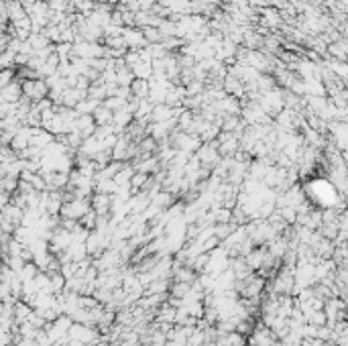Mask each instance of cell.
I'll return each mask as SVG.
<instances>
[{
    "instance_id": "cell-1",
    "label": "cell",
    "mask_w": 348,
    "mask_h": 346,
    "mask_svg": "<svg viewBox=\"0 0 348 346\" xmlns=\"http://www.w3.org/2000/svg\"><path fill=\"white\" fill-rule=\"evenodd\" d=\"M120 35H122V39H125L129 51H139V49H143V47L147 45V41H145V37H143V31L137 29V27H125Z\"/></svg>"
},
{
    "instance_id": "cell-2",
    "label": "cell",
    "mask_w": 348,
    "mask_h": 346,
    "mask_svg": "<svg viewBox=\"0 0 348 346\" xmlns=\"http://www.w3.org/2000/svg\"><path fill=\"white\" fill-rule=\"evenodd\" d=\"M20 98H22V88H20V82L14 78L6 88H2V92H0V102L16 104Z\"/></svg>"
},
{
    "instance_id": "cell-3",
    "label": "cell",
    "mask_w": 348,
    "mask_h": 346,
    "mask_svg": "<svg viewBox=\"0 0 348 346\" xmlns=\"http://www.w3.org/2000/svg\"><path fill=\"white\" fill-rule=\"evenodd\" d=\"M222 90L226 92V96H234L238 100L244 96V84L230 73H226V78L222 80Z\"/></svg>"
},
{
    "instance_id": "cell-4",
    "label": "cell",
    "mask_w": 348,
    "mask_h": 346,
    "mask_svg": "<svg viewBox=\"0 0 348 346\" xmlns=\"http://www.w3.org/2000/svg\"><path fill=\"white\" fill-rule=\"evenodd\" d=\"M90 208H92L98 216H106V214H110V208H112V195H110V193H96V195L90 200Z\"/></svg>"
},
{
    "instance_id": "cell-5",
    "label": "cell",
    "mask_w": 348,
    "mask_h": 346,
    "mask_svg": "<svg viewBox=\"0 0 348 346\" xmlns=\"http://www.w3.org/2000/svg\"><path fill=\"white\" fill-rule=\"evenodd\" d=\"M31 312H33V308H31L27 302H22V300H16L14 306H12V318H14L16 324L24 322V320L31 316Z\"/></svg>"
},
{
    "instance_id": "cell-6",
    "label": "cell",
    "mask_w": 348,
    "mask_h": 346,
    "mask_svg": "<svg viewBox=\"0 0 348 346\" xmlns=\"http://www.w3.org/2000/svg\"><path fill=\"white\" fill-rule=\"evenodd\" d=\"M326 51L332 55V59H336V61H344V59H346V39H344V37H340L336 43H330V45L326 47Z\"/></svg>"
},
{
    "instance_id": "cell-7",
    "label": "cell",
    "mask_w": 348,
    "mask_h": 346,
    "mask_svg": "<svg viewBox=\"0 0 348 346\" xmlns=\"http://www.w3.org/2000/svg\"><path fill=\"white\" fill-rule=\"evenodd\" d=\"M149 118H151V122H165V120L173 118L171 116V106H167V104H155Z\"/></svg>"
},
{
    "instance_id": "cell-8",
    "label": "cell",
    "mask_w": 348,
    "mask_h": 346,
    "mask_svg": "<svg viewBox=\"0 0 348 346\" xmlns=\"http://www.w3.org/2000/svg\"><path fill=\"white\" fill-rule=\"evenodd\" d=\"M6 12H8V22H16V20H20L22 16H27L24 6H22L18 0L6 2Z\"/></svg>"
},
{
    "instance_id": "cell-9",
    "label": "cell",
    "mask_w": 348,
    "mask_h": 346,
    "mask_svg": "<svg viewBox=\"0 0 348 346\" xmlns=\"http://www.w3.org/2000/svg\"><path fill=\"white\" fill-rule=\"evenodd\" d=\"M129 88H131V94H133L135 98H139V100H145V98L149 96V80H139V78H135L133 84H131Z\"/></svg>"
},
{
    "instance_id": "cell-10",
    "label": "cell",
    "mask_w": 348,
    "mask_h": 346,
    "mask_svg": "<svg viewBox=\"0 0 348 346\" xmlns=\"http://www.w3.org/2000/svg\"><path fill=\"white\" fill-rule=\"evenodd\" d=\"M112 114H114V112H110L106 106L100 104V106L92 112V118H94L96 127H104V125H112Z\"/></svg>"
},
{
    "instance_id": "cell-11",
    "label": "cell",
    "mask_w": 348,
    "mask_h": 346,
    "mask_svg": "<svg viewBox=\"0 0 348 346\" xmlns=\"http://www.w3.org/2000/svg\"><path fill=\"white\" fill-rule=\"evenodd\" d=\"M27 43L31 45L33 53H37V51H41V49H45V47H49V45H51V43H49V39H47L43 33H31V35H29V39H27Z\"/></svg>"
},
{
    "instance_id": "cell-12",
    "label": "cell",
    "mask_w": 348,
    "mask_h": 346,
    "mask_svg": "<svg viewBox=\"0 0 348 346\" xmlns=\"http://www.w3.org/2000/svg\"><path fill=\"white\" fill-rule=\"evenodd\" d=\"M102 102H98V100H94V98H84V100H80L78 104H76V114H92L98 106H100Z\"/></svg>"
},
{
    "instance_id": "cell-13",
    "label": "cell",
    "mask_w": 348,
    "mask_h": 346,
    "mask_svg": "<svg viewBox=\"0 0 348 346\" xmlns=\"http://www.w3.org/2000/svg\"><path fill=\"white\" fill-rule=\"evenodd\" d=\"M173 279L175 281H179V283H189V285H191L193 279H195V273H193L191 267H175Z\"/></svg>"
},
{
    "instance_id": "cell-14",
    "label": "cell",
    "mask_w": 348,
    "mask_h": 346,
    "mask_svg": "<svg viewBox=\"0 0 348 346\" xmlns=\"http://www.w3.org/2000/svg\"><path fill=\"white\" fill-rule=\"evenodd\" d=\"M102 106H106L110 112H118V110H125L127 100L125 98H118V96H106L102 100Z\"/></svg>"
},
{
    "instance_id": "cell-15",
    "label": "cell",
    "mask_w": 348,
    "mask_h": 346,
    "mask_svg": "<svg viewBox=\"0 0 348 346\" xmlns=\"http://www.w3.org/2000/svg\"><path fill=\"white\" fill-rule=\"evenodd\" d=\"M71 4H73V8H76V12H80V14H84L86 18L94 12V6H96V0H71Z\"/></svg>"
},
{
    "instance_id": "cell-16",
    "label": "cell",
    "mask_w": 348,
    "mask_h": 346,
    "mask_svg": "<svg viewBox=\"0 0 348 346\" xmlns=\"http://www.w3.org/2000/svg\"><path fill=\"white\" fill-rule=\"evenodd\" d=\"M151 110H153V104L145 98V100H139V106H137V110H135L133 116H135V120H143V118H149L151 116Z\"/></svg>"
},
{
    "instance_id": "cell-17",
    "label": "cell",
    "mask_w": 348,
    "mask_h": 346,
    "mask_svg": "<svg viewBox=\"0 0 348 346\" xmlns=\"http://www.w3.org/2000/svg\"><path fill=\"white\" fill-rule=\"evenodd\" d=\"M37 273H39V267H37L33 261H29V263H24V267L20 269L18 277H20V281L24 283V281H33V279L37 277Z\"/></svg>"
},
{
    "instance_id": "cell-18",
    "label": "cell",
    "mask_w": 348,
    "mask_h": 346,
    "mask_svg": "<svg viewBox=\"0 0 348 346\" xmlns=\"http://www.w3.org/2000/svg\"><path fill=\"white\" fill-rule=\"evenodd\" d=\"M133 76L135 78H139V80H149L151 78V73H153V69H151V63L149 61H141L139 65H135L133 69Z\"/></svg>"
},
{
    "instance_id": "cell-19",
    "label": "cell",
    "mask_w": 348,
    "mask_h": 346,
    "mask_svg": "<svg viewBox=\"0 0 348 346\" xmlns=\"http://www.w3.org/2000/svg\"><path fill=\"white\" fill-rule=\"evenodd\" d=\"M141 31H143V37H145L147 45H153V43H161V41H163V37H161V33L157 31V27H145V29H141Z\"/></svg>"
},
{
    "instance_id": "cell-20",
    "label": "cell",
    "mask_w": 348,
    "mask_h": 346,
    "mask_svg": "<svg viewBox=\"0 0 348 346\" xmlns=\"http://www.w3.org/2000/svg\"><path fill=\"white\" fill-rule=\"evenodd\" d=\"M306 324H312V326H324L326 324V316L322 310H312L306 314Z\"/></svg>"
},
{
    "instance_id": "cell-21",
    "label": "cell",
    "mask_w": 348,
    "mask_h": 346,
    "mask_svg": "<svg viewBox=\"0 0 348 346\" xmlns=\"http://www.w3.org/2000/svg\"><path fill=\"white\" fill-rule=\"evenodd\" d=\"M16 187H18V177H12V175H4L2 179H0V189L2 191H6V193H14L16 191Z\"/></svg>"
},
{
    "instance_id": "cell-22",
    "label": "cell",
    "mask_w": 348,
    "mask_h": 346,
    "mask_svg": "<svg viewBox=\"0 0 348 346\" xmlns=\"http://www.w3.org/2000/svg\"><path fill=\"white\" fill-rule=\"evenodd\" d=\"M96 220H98V214L90 208V210L80 218V226H84L86 230H94V228H96Z\"/></svg>"
},
{
    "instance_id": "cell-23",
    "label": "cell",
    "mask_w": 348,
    "mask_h": 346,
    "mask_svg": "<svg viewBox=\"0 0 348 346\" xmlns=\"http://www.w3.org/2000/svg\"><path fill=\"white\" fill-rule=\"evenodd\" d=\"M185 88V98H191V96H200L204 90H206V84L204 82H197V80H193V82H189L187 86H183Z\"/></svg>"
},
{
    "instance_id": "cell-24",
    "label": "cell",
    "mask_w": 348,
    "mask_h": 346,
    "mask_svg": "<svg viewBox=\"0 0 348 346\" xmlns=\"http://www.w3.org/2000/svg\"><path fill=\"white\" fill-rule=\"evenodd\" d=\"M189 283H179V281H175L173 287H169L171 289V298H177V300H183L185 295H187V291H189Z\"/></svg>"
},
{
    "instance_id": "cell-25",
    "label": "cell",
    "mask_w": 348,
    "mask_h": 346,
    "mask_svg": "<svg viewBox=\"0 0 348 346\" xmlns=\"http://www.w3.org/2000/svg\"><path fill=\"white\" fill-rule=\"evenodd\" d=\"M12 65H14V53H10L8 49L2 51L0 53V71L2 69H12Z\"/></svg>"
},
{
    "instance_id": "cell-26",
    "label": "cell",
    "mask_w": 348,
    "mask_h": 346,
    "mask_svg": "<svg viewBox=\"0 0 348 346\" xmlns=\"http://www.w3.org/2000/svg\"><path fill=\"white\" fill-rule=\"evenodd\" d=\"M137 2H139V8L141 10H151L157 4V0H137Z\"/></svg>"
},
{
    "instance_id": "cell-27",
    "label": "cell",
    "mask_w": 348,
    "mask_h": 346,
    "mask_svg": "<svg viewBox=\"0 0 348 346\" xmlns=\"http://www.w3.org/2000/svg\"><path fill=\"white\" fill-rule=\"evenodd\" d=\"M4 175H6V171H4V165H0V179H2Z\"/></svg>"
}]
</instances>
